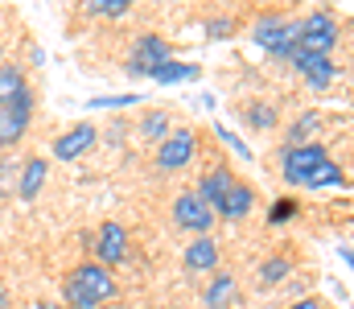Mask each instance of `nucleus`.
<instances>
[{"mask_svg": "<svg viewBox=\"0 0 354 309\" xmlns=\"http://www.w3.org/2000/svg\"><path fill=\"white\" fill-rule=\"evenodd\" d=\"M280 174L292 186H342L346 182V174L330 161L326 144H317V140L301 144V149H284L280 153Z\"/></svg>", "mask_w": 354, "mask_h": 309, "instance_id": "1", "label": "nucleus"}, {"mask_svg": "<svg viewBox=\"0 0 354 309\" xmlns=\"http://www.w3.org/2000/svg\"><path fill=\"white\" fill-rule=\"evenodd\" d=\"M115 293H120L115 272L103 268V264H95V260H83L62 281V297H66L71 309H103L107 301H115Z\"/></svg>", "mask_w": 354, "mask_h": 309, "instance_id": "2", "label": "nucleus"}, {"mask_svg": "<svg viewBox=\"0 0 354 309\" xmlns=\"http://www.w3.org/2000/svg\"><path fill=\"white\" fill-rule=\"evenodd\" d=\"M252 37H256V46L264 54H272V58H292L297 54V21L284 17V12H264L256 21Z\"/></svg>", "mask_w": 354, "mask_h": 309, "instance_id": "3", "label": "nucleus"}, {"mask_svg": "<svg viewBox=\"0 0 354 309\" xmlns=\"http://www.w3.org/2000/svg\"><path fill=\"white\" fill-rule=\"evenodd\" d=\"M334 46H338V21H334V12L317 8V12H309V17L297 21V50H305V54H330Z\"/></svg>", "mask_w": 354, "mask_h": 309, "instance_id": "4", "label": "nucleus"}, {"mask_svg": "<svg viewBox=\"0 0 354 309\" xmlns=\"http://www.w3.org/2000/svg\"><path fill=\"white\" fill-rule=\"evenodd\" d=\"M194 157H198V132H194V128H174V132L157 144L153 165H157L161 174H177V169H185Z\"/></svg>", "mask_w": 354, "mask_h": 309, "instance_id": "5", "label": "nucleus"}, {"mask_svg": "<svg viewBox=\"0 0 354 309\" xmlns=\"http://www.w3.org/2000/svg\"><path fill=\"white\" fill-rule=\"evenodd\" d=\"M174 223L198 239V235H210V227H214V210L198 198V190H181V194L174 198Z\"/></svg>", "mask_w": 354, "mask_h": 309, "instance_id": "6", "label": "nucleus"}, {"mask_svg": "<svg viewBox=\"0 0 354 309\" xmlns=\"http://www.w3.org/2000/svg\"><path fill=\"white\" fill-rule=\"evenodd\" d=\"M165 62H169V41L157 37V33H140L136 46H132V54H128V75H145L149 79Z\"/></svg>", "mask_w": 354, "mask_h": 309, "instance_id": "7", "label": "nucleus"}, {"mask_svg": "<svg viewBox=\"0 0 354 309\" xmlns=\"http://www.w3.org/2000/svg\"><path fill=\"white\" fill-rule=\"evenodd\" d=\"M128 260V231L120 223H103L95 231V264L103 268H120Z\"/></svg>", "mask_w": 354, "mask_h": 309, "instance_id": "8", "label": "nucleus"}, {"mask_svg": "<svg viewBox=\"0 0 354 309\" xmlns=\"http://www.w3.org/2000/svg\"><path fill=\"white\" fill-rule=\"evenodd\" d=\"M288 62L301 71V79H305L313 91H326V87L334 83V75H338V66H334V58H330V54H305V50H297Z\"/></svg>", "mask_w": 354, "mask_h": 309, "instance_id": "9", "label": "nucleus"}, {"mask_svg": "<svg viewBox=\"0 0 354 309\" xmlns=\"http://www.w3.org/2000/svg\"><path fill=\"white\" fill-rule=\"evenodd\" d=\"M29 120H33V95H25L12 107H0V149H12L29 132Z\"/></svg>", "mask_w": 354, "mask_h": 309, "instance_id": "10", "label": "nucleus"}, {"mask_svg": "<svg viewBox=\"0 0 354 309\" xmlns=\"http://www.w3.org/2000/svg\"><path fill=\"white\" fill-rule=\"evenodd\" d=\"M95 140H99L95 124H75V128H66V132L54 140V157H58V161H79L87 149H95Z\"/></svg>", "mask_w": 354, "mask_h": 309, "instance_id": "11", "label": "nucleus"}, {"mask_svg": "<svg viewBox=\"0 0 354 309\" xmlns=\"http://www.w3.org/2000/svg\"><path fill=\"white\" fill-rule=\"evenodd\" d=\"M218 243L210 239V235H198V239H189L185 243V256H181V264H185V272H218Z\"/></svg>", "mask_w": 354, "mask_h": 309, "instance_id": "12", "label": "nucleus"}, {"mask_svg": "<svg viewBox=\"0 0 354 309\" xmlns=\"http://www.w3.org/2000/svg\"><path fill=\"white\" fill-rule=\"evenodd\" d=\"M46 174H50V161L46 157H29L21 169H17V198L21 203H33L37 194H41V186H46Z\"/></svg>", "mask_w": 354, "mask_h": 309, "instance_id": "13", "label": "nucleus"}, {"mask_svg": "<svg viewBox=\"0 0 354 309\" xmlns=\"http://www.w3.org/2000/svg\"><path fill=\"white\" fill-rule=\"evenodd\" d=\"M252 206H256V190H252L248 182H235V186H231V194L214 206V218L239 223V218H248V214H252Z\"/></svg>", "mask_w": 354, "mask_h": 309, "instance_id": "14", "label": "nucleus"}, {"mask_svg": "<svg viewBox=\"0 0 354 309\" xmlns=\"http://www.w3.org/2000/svg\"><path fill=\"white\" fill-rule=\"evenodd\" d=\"M25 95H29L25 71L12 66V62H0V107H12V103H21Z\"/></svg>", "mask_w": 354, "mask_h": 309, "instance_id": "15", "label": "nucleus"}, {"mask_svg": "<svg viewBox=\"0 0 354 309\" xmlns=\"http://www.w3.org/2000/svg\"><path fill=\"white\" fill-rule=\"evenodd\" d=\"M231 186H235L231 169H223V165H218V169H210V174L198 182V198H202V203L214 210V206H218L223 198H227V194H231Z\"/></svg>", "mask_w": 354, "mask_h": 309, "instance_id": "16", "label": "nucleus"}, {"mask_svg": "<svg viewBox=\"0 0 354 309\" xmlns=\"http://www.w3.org/2000/svg\"><path fill=\"white\" fill-rule=\"evenodd\" d=\"M235 297H239V285H235L231 272H214V281H210L206 293H202L206 309H227V306H235Z\"/></svg>", "mask_w": 354, "mask_h": 309, "instance_id": "17", "label": "nucleus"}, {"mask_svg": "<svg viewBox=\"0 0 354 309\" xmlns=\"http://www.w3.org/2000/svg\"><path fill=\"white\" fill-rule=\"evenodd\" d=\"M288 272H292V260H288V256H268L264 264H260V285H264V289L284 285V281H288Z\"/></svg>", "mask_w": 354, "mask_h": 309, "instance_id": "18", "label": "nucleus"}, {"mask_svg": "<svg viewBox=\"0 0 354 309\" xmlns=\"http://www.w3.org/2000/svg\"><path fill=\"white\" fill-rule=\"evenodd\" d=\"M153 83H185V79H198V66L194 62H165V66H157L153 75H149Z\"/></svg>", "mask_w": 354, "mask_h": 309, "instance_id": "19", "label": "nucleus"}, {"mask_svg": "<svg viewBox=\"0 0 354 309\" xmlns=\"http://www.w3.org/2000/svg\"><path fill=\"white\" fill-rule=\"evenodd\" d=\"M169 132H174V128H169V115H165V111H149V115L140 120V136H145L149 144H153V140L161 144Z\"/></svg>", "mask_w": 354, "mask_h": 309, "instance_id": "20", "label": "nucleus"}, {"mask_svg": "<svg viewBox=\"0 0 354 309\" xmlns=\"http://www.w3.org/2000/svg\"><path fill=\"white\" fill-rule=\"evenodd\" d=\"M317 124H322V120H317V111H305V115H301V120H297V124L288 128V149H301V144H313L309 136L317 132Z\"/></svg>", "mask_w": 354, "mask_h": 309, "instance_id": "21", "label": "nucleus"}, {"mask_svg": "<svg viewBox=\"0 0 354 309\" xmlns=\"http://www.w3.org/2000/svg\"><path fill=\"white\" fill-rule=\"evenodd\" d=\"M128 8V0H87V17H124Z\"/></svg>", "mask_w": 354, "mask_h": 309, "instance_id": "22", "label": "nucleus"}, {"mask_svg": "<svg viewBox=\"0 0 354 309\" xmlns=\"http://www.w3.org/2000/svg\"><path fill=\"white\" fill-rule=\"evenodd\" d=\"M243 120H248L252 128H272V124H276V111H272L268 103H252V107L243 111Z\"/></svg>", "mask_w": 354, "mask_h": 309, "instance_id": "23", "label": "nucleus"}, {"mask_svg": "<svg viewBox=\"0 0 354 309\" xmlns=\"http://www.w3.org/2000/svg\"><path fill=\"white\" fill-rule=\"evenodd\" d=\"M292 214H297V203H288V198H280V203L272 206V214H268V218H272V223H280V218H292Z\"/></svg>", "mask_w": 354, "mask_h": 309, "instance_id": "24", "label": "nucleus"}, {"mask_svg": "<svg viewBox=\"0 0 354 309\" xmlns=\"http://www.w3.org/2000/svg\"><path fill=\"white\" fill-rule=\"evenodd\" d=\"M124 103H136V95H99V100H91V107H124Z\"/></svg>", "mask_w": 354, "mask_h": 309, "instance_id": "25", "label": "nucleus"}, {"mask_svg": "<svg viewBox=\"0 0 354 309\" xmlns=\"http://www.w3.org/2000/svg\"><path fill=\"white\" fill-rule=\"evenodd\" d=\"M235 33V21L223 17V21H210V37H231Z\"/></svg>", "mask_w": 354, "mask_h": 309, "instance_id": "26", "label": "nucleus"}, {"mask_svg": "<svg viewBox=\"0 0 354 309\" xmlns=\"http://www.w3.org/2000/svg\"><path fill=\"white\" fill-rule=\"evenodd\" d=\"M218 136H223V140H227V144H231V149H235L239 157H252V149H248V144H243V140H239L235 132H227V128H218Z\"/></svg>", "mask_w": 354, "mask_h": 309, "instance_id": "27", "label": "nucleus"}, {"mask_svg": "<svg viewBox=\"0 0 354 309\" xmlns=\"http://www.w3.org/2000/svg\"><path fill=\"white\" fill-rule=\"evenodd\" d=\"M288 309H322V301H317V297H297Z\"/></svg>", "mask_w": 354, "mask_h": 309, "instance_id": "28", "label": "nucleus"}, {"mask_svg": "<svg viewBox=\"0 0 354 309\" xmlns=\"http://www.w3.org/2000/svg\"><path fill=\"white\" fill-rule=\"evenodd\" d=\"M0 309H8V289H4V281H0Z\"/></svg>", "mask_w": 354, "mask_h": 309, "instance_id": "29", "label": "nucleus"}, {"mask_svg": "<svg viewBox=\"0 0 354 309\" xmlns=\"http://www.w3.org/2000/svg\"><path fill=\"white\" fill-rule=\"evenodd\" d=\"M342 260H346V264L354 268V247H342Z\"/></svg>", "mask_w": 354, "mask_h": 309, "instance_id": "30", "label": "nucleus"}, {"mask_svg": "<svg viewBox=\"0 0 354 309\" xmlns=\"http://www.w3.org/2000/svg\"><path fill=\"white\" fill-rule=\"evenodd\" d=\"M0 62H4V41H0Z\"/></svg>", "mask_w": 354, "mask_h": 309, "instance_id": "31", "label": "nucleus"}]
</instances>
